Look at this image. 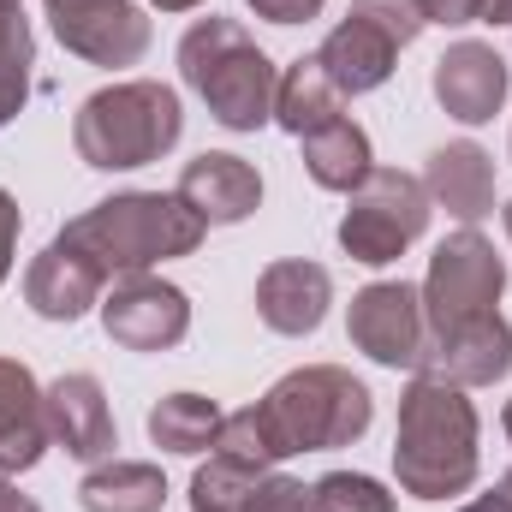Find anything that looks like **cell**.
<instances>
[{"label":"cell","instance_id":"24","mask_svg":"<svg viewBox=\"0 0 512 512\" xmlns=\"http://www.w3.org/2000/svg\"><path fill=\"white\" fill-rule=\"evenodd\" d=\"M30 66H36V36L24 6H0V126L18 120V108L30 102Z\"/></svg>","mask_w":512,"mask_h":512},{"label":"cell","instance_id":"13","mask_svg":"<svg viewBox=\"0 0 512 512\" xmlns=\"http://www.w3.org/2000/svg\"><path fill=\"white\" fill-rule=\"evenodd\" d=\"M42 405H48V429H54V447H66V459H78V465H102V459H114V447H120V429H114V405H108V393L96 376H60V382L42 393Z\"/></svg>","mask_w":512,"mask_h":512},{"label":"cell","instance_id":"30","mask_svg":"<svg viewBox=\"0 0 512 512\" xmlns=\"http://www.w3.org/2000/svg\"><path fill=\"white\" fill-rule=\"evenodd\" d=\"M251 512H316V483H304V477H280V471H262V489H256Z\"/></svg>","mask_w":512,"mask_h":512},{"label":"cell","instance_id":"9","mask_svg":"<svg viewBox=\"0 0 512 512\" xmlns=\"http://www.w3.org/2000/svg\"><path fill=\"white\" fill-rule=\"evenodd\" d=\"M102 328L126 352H173L191 334V298L161 274H120L102 292Z\"/></svg>","mask_w":512,"mask_h":512},{"label":"cell","instance_id":"10","mask_svg":"<svg viewBox=\"0 0 512 512\" xmlns=\"http://www.w3.org/2000/svg\"><path fill=\"white\" fill-rule=\"evenodd\" d=\"M66 54L90 66H137L149 54V18L131 0H42Z\"/></svg>","mask_w":512,"mask_h":512},{"label":"cell","instance_id":"29","mask_svg":"<svg viewBox=\"0 0 512 512\" xmlns=\"http://www.w3.org/2000/svg\"><path fill=\"white\" fill-rule=\"evenodd\" d=\"M429 24H512V0H423Z\"/></svg>","mask_w":512,"mask_h":512},{"label":"cell","instance_id":"21","mask_svg":"<svg viewBox=\"0 0 512 512\" xmlns=\"http://www.w3.org/2000/svg\"><path fill=\"white\" fill-rule=\"evenodd\" d=\"M304 143V173L322 185V191H358L364 179H370V167H376V155H370V131L358 126V120H334V126L310 131V137H298Z\"/></svg>","mask_w":512,"mask_h":512},{"label":"cell","instance_id":"3","mask_svg":"<svg viewBox=\"0 0 512 512\" xmlns=\"http://www.w3.org/2000/svg\"><path fill=\"white\" fill-rule=\"evenodd\" d=\"M179 72L185 84L203 96L209 120L227 131H262L274 120V96H280V66L256 48V36L239 18H197L179 36Z\"/></svg>","mask_w":512,"mask_h":512},{"label":"cell","instance_id":"8","mask_svg":"<svg viewBox=\"0 0 512 512\" xmlns=\"http://www.w3.org/2000/svg\"><path fill=\"white\" fill-rule=\"evenodd\" d=\"M346 334L352 346L382 364V370H417L423 346H429V316H423V292L405 280H370L352 310H346Z\"/></svg>","mask_w":512,"mask_h":512},{"label":"cell","instance_id":"1","mask_svg":"<svg viewBox=\"0 0 512 512\" xmlns=\"http://www.w3.org/2000/svg\"><path fill=\"white\" fill-rule=\"evenodd\" d=\"M477 405L465 387L411 376L399 393V429H393V477L411 501H447L477 483Z\"/></svg>","mask_w":512,"mask_h":512},{"label":"cell","instance_id":"40","mask_svg":"<svg viewBox=\"0 0 512 512\" xmlns=\"http://www.w3.org/2000/svg\"><path fill=\"white\" fill-rule=\"evenodd\" d=\"M507 149H512V137H507Z\"/></svg>","mask_w":512,"mask_h":512},{"label":"cell","instance_id":"39","mask_svg":"<svg viewBox=\"0 0 512 512\" xmlns=\"http://www.w3.org/2000/svg\"><path fill=\"white\" fill-rule=\"evenodd\" d=\"M0 6H24V0H0Z\"/></svg>","mask_w":512,"mask_h":512},{"label":"cell","instance_id":"23","mask_svg":"<svg viewBox=\"0 0 512 512\" xmlns=\"http://www.w3.org/2000/svg\"><path fill=\"white\" fill-rule=\"evenodd\" d=\"M215 435H221V405L203 399V393H167V399L149 411V441H155L161 453L191 459V453H209Z\"/></svg>","mask_w":512,"mask_h":512},{"label":"cell","instance_id":"28","mask_svg":"<svg viewBox=\"0 0 512 512\" xmlns=\"http://www.w3.org/2000/svg\"><path fill=\"white\" fill-rule=\"evenodd\" d=\"M346 12H352V18H364V24H376V30H382V36H393L399 48H411V42L429 30L423 0H352Z\"/></svg>","mask_w":512,"mask_h":512},{"label":"cell","instance_id":"4","mask_svg":"<svg viewBox=\"0 0 512 512\" xmlns=\"http://www.w3.org/2000/svg\"><path fill=\"white\" fill-rule=\"evenodd\" d=\"M280 459L292 453H334L370 435L376 423V393L340 364H304L256 399Z\"/></svg>","mask_w":512,"mask_h":512},{"label":"cell","instance_id":"25","mask_svg":"<svg viewBox=\"0 0 512 512\" xmlns=\"http://www.w3.org/2000/svg\"><path fill=\"white\" fill-rule=\"evenodd\" d=\"M274 471V465H268ZM256 489H262V465H239V459H209L191 477V507L197 512H251Z\"/></svg>","mask_w":512,"mask_h":512},{"label":"cell","instance_id":"2","mask_svg":"<svg viewBox=\"0 0 512 512\" xmlns=\"http://www.w3.org/2000/svg\"><path fill=\"white\" fill-rule=\"evenodd\" d=\"M203 215L179 191H114L96 209L66 221V245L84 251L108 280L120 274H149L167 256H191L203 245Z\"/></svg>","mask_w":512,"mask_h":512},{"label":"cell","instance_id":"11","mask_svg":"<svg viewBox=\"0 0 512 512\" xmlns=\"http://www.w3.org/2000/svg\"><path fill=\"white\" fill-rule=\"evenodd\" d=\"M512 370V328L507 316H477L465 328H447V334H429L423 358H417V376H435V382L453 387H495Z\"/></svg>","mask_w":512,"mask_h":512},{"label":"cell","instance_id":"12","mask_svg":"<svg viewBox=\"0 0 512 512\" xmlns=\"http://www.w3.org/2000/svg\"><path fill=\"white\" fill-rule=\"evenodd\" d=\"M334 304V274L310 256H286V262H268L262 280H256V316L262 328L286 334V340H304L322 328Z\"/></svg>","mask_w":512,"mask_h":512},{"label":"cell","instance_id":"7","mask_svg":"<svg viewBox=\"0 0 512 512\" xmlns=\"http://www.w3.org/2000/svg\"><path fill=\"white\" fill-rule=\"evenodd\" d=\"M423 316H429V334H447V328H465L477 316H495L501 292H507V256H495V245L477 233V227H459L453 239H441L429 256V274H423Z\"/></svg>","mask_w":512,"mask_h":512},{"label":"cell","instance_id":"34","mask_svg":"<svg viewBox=\"0 0 512 512\" xmlns=\"http://www.w3.org/2000/svg\"><path fill=\"white\" fill-rule=\"evenodd\" d=\"M459 512H512L501 495H483V501H471V507H459Z\"/></svg>","mask_w":512,"mask_h":512},{"label":"cell","instance_id":"6","mask_svg":"<svg viewBox=\"0 0 512 512\" xmlns=\"http://www.w3.org/2000/svg\"><path fill=\"white\" fill-rule=\"evenodd\" d=\"M346 215H340V251L364 268H387L411 251L429 227V191L423 179L399 173V167H370V179L358 191H346Z\"/></svg>","mask_w":512,"mask_h":512},{"label":"cell","instance_id":"16","mask_svg":"<svg viewBox=\"0 0 512 512\" xmlns=\"http://www.w3.org/2000/svg\"><path fill=\"white\" fill-rule=\"evenodd\" d=\"M179 197L203 215V227H239L245 215H256V203H262V173H256L245 155L203 149L197 161H185Z\"/></svg>","mask_w":512,"mask_h":512},{"label":"cell","instance_id":"22","mask_svg":"<svg viewBox=\"0 0 512 512\" xmlns=\"http://www.w3.org/2000/svg\"><path fill=\"white\" fill-rule=\"evenodd\" d=\"M78 501H84V512H161L167 477L149 459H102L78 483Z\"/></svg>","mask_w":512,"mask_h":512},{"label":"cell","instance_id":"15","mask_svg":"<svg viewBox=\"0 0 512 512\" xmlns=\"http://www.w3.org/2000/svg\"><path fill=\"white\" fill-rule=\"evenodd\" d=\"M102 286H108V274L90 256L72 251L66 239H54L24 274V304L42 322H78V316L102 310Z\"/></svg>","mask_w":512,"mask_h":512},{"label":"cell","instance_id":"14","mask_svg":"<svg viewBox=\"0 0 512 512\" xmlns=\"http://www.w3.org/2000/svg\"><path fill=\"white\" fill-rule=\"evenodd\" d=\"M435 102L459 120V126H483V120H495L501 114V102H507V60L489 48V42H453L441 60H435Z\"/></svg>","mask_w":512,"mask_h":512},{"label":"cell","instance_id":"37","mask_svg":"<svg viewBox=\"0 0 512 512\" xmlns=\"http://www.w3.org/2000/svg\"><path fill=\"white\" fill-rule=\"evenodd\" d=\"M501 429H507V441H512V399H507V411H501Z\"/></svg>","mask_w":512,"mask_h":512},{"label":"cell","instance_id":"33","mask_svg":"<svg viewBox=\"0 0 512 512\" xmlns=\"http://www.w3.org/2000/svg\"><path fill=\"white\" fill-rule=\"evenodd\" d=\"M0 512H42V507H36L30 495H18V483H12V477L0 471Z\"/></svg>","mask_w":512,"mask_h":512},{"label":"cell","instance_id":"17","mask_svg":"<svg viewBox=\"0 0 512 512\" xmlns=\"http://www.w3.org/2000/svg\"><path fill=\"white\" fill-rule=\"evenodd\" d=\"M423 191L435 209H447L453 221L477 227L483 215H495V155L471 137L459 143H441L423 167Z\"/></svg>","mask_w":512,"mask_h":512},{"label":"cell","instance_id":"38","mask_svg":"<svg viewBox=\"0 0 512 512\" xmlns=\"http://www.w3.org/2000/svg\"><path fill=\"white\" fill-rule=\"evenodd\" d=\"M501 221H507V239H512V203H507V209H501Z\"/></svg>","mask_w":512,"mask_h":512},{"label":"cell","instance_id":"20","mask_svg":"<svg viewBox=\"0 0 512 512\" xmlns=\"http://www.w3.org/2000/svg\"><path fill=\"white\" fill-rule=\"evenodd\" d=\"M340 108H346V96L334 90V78L322 72L316 54H304V60H292V66L280 72V96H274V126L280 131L310 137V131L334 126Z\"/></svg>","mask_w":512,"mask_h":512},{"label":"cell","instance_id":"19","mask_svg":"<svg viewBox=\"0 0 512 512\" xmlns=\"http://www.w3.org/2000/svg\"><path fill=\"white\" fill-rule=\"evenodd\" d=\"M316 60H322V72L334 78V90H340V96H370V90H382L387 78H393L399 42L382 36L376 24H364V18H352V12H346V18L322 36Z\"/></svg>","mask_w":512,"mask_h":512},{"label":"cell","instance_id":"36","mask_svg":"<svg viewBox=\"0 0 512 512\" xmlns=\"http://www.w3.org/2000/svg\"><path fill=\"white\" fill-rule=\"evenodd\" d=\"M495 495H501V501H507V507H512V471H507V477H501V483H495Z\"/></svg>","mask_w":512,"mask_h":512},{"label":"cell","instance_id":"31","mask_svg":"<svg viewBox=\"0 0 512 512\" xmlns=\"http://www.w3.org/2000/svg\"><path fill=\"white\" fill-rule=\"evenodd\" d=\"M256 18H268V24H304V18H316L328 0H245Z\"/></svg>","mask_w":512,"mask_h":512},{"label":"cell","instance_id":"5","mask_svg":"<svg viewBox=\"0 0 512 512\" xmlns=\"http://www.w3.org/2000/svg\"><path fill=\"white\" fill-rule=\"evenodd\" d=\"M185 131V108L161 78H131V84H108L96 96H84L78 120H72V143L78 161L96 173H131L161 161Z\"/></svg>","mask_w":512,"mask_h":512},{"label":"cell","instance_id":"26","mask_svg":"<svg viewBox=\"0 0 512 512\" xmlns=\"http://www.w3.org/2000/svg\"><path fill=\"white\" fill-rule=\"evenodd\" d=\"M215 453L221 459H239V465H280V447H274V435H268V423H262V411L245 405V411H233V417H221V435H215Z\"/></svg>","mask_w":512,"mask_h":512},{"label":"cell","instance_id":"27","mask_svg":"<svg viewBox=\"0 0 512 512\" xmlns=\"http://www.w3.org/2000/svg\"><path fill=\"white\" fill-rule=\"evenodd\" d=\"M316 512H393V495L364 471H328L316 477Z\"/></svg>","mask_w":512,"mask_h":512},{"label":"cell","instance_id":"35","mask_svg":"<svg viewBox=\"0 0 512 512\" xmlns=\"http://www.w3.org/2000/svg\"><path fill=\"white\" fill-rule=\"evenodd\" d=\"M149 6H161V12H191V6H203V0H149Z\"/></svg>","mask_w":512,"mask_h":512},{"label":"cell","instance_id":"18","mask_svg":"<svg viewBox=\"0 0 512 512\" xmlns=\"http://www.w3.org/2000/svg\"><path fill=\"white\" fill-rule=\"evenodd\" d=\"M48 447L54 429H48L42 387L18 358H0V471H36Z\"/></svg>","mask_w":512,"mask_h":512},{"label":"cell","instance_id":"32","mask_svg":"<svg viewBox=\"0 0 512 512\" xmlns=\"http://www.w3.org/2000/svg\"><path fill=\"white\" fill-rule=\"evenodd\" d=\"M18 227H24V215H18L12 191H0V286H6V274H12V251H18Z\"/></svg>","mask_w":512,"mask_h":512}]
</instances>
